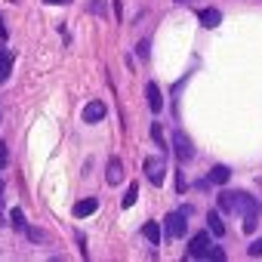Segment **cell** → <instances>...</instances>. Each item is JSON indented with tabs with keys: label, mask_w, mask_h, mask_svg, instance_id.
I'll return each mask as SVG.
<instances>
[{
	"label": "cell",
	"mask_w": 262,
	"mask_h": 262,
	"mask_svg": "<svg viewBox=\"0 0 262 262\" xmlns=\"http://www.w3.org/2000/svg\"><path fill=\"white\" fill-rule=\"evenodd\" d=\"M237 210H241V216H244V222H241L244 234H253V231H256V225H259V207H256V201H253L250 194H241Z\"/></svg>",
	"instance_id": "1"
},
{
	"label": "cell",
	"mask_w": 262,
	"mask_h": 262,
	"mask_svg": "<svg viewBox=\"0 0 262 262\" xmlns=\"http://www.w3.org/2000/svg\"><path fill=\"white\" fill-rule=\"evenodd\" d=\"M188 207L185 210H176V213H170L167 219H164V228H167V237L170 241H176V237H182L185 234V228H188Z\"/></svg>",
	"instance_id": "2"
},
{
	"label": "cell",
	"mask_w": 262,
	"mask_h": 262,
	"mask_svg": "<svg viewBox=\"0 0 262 262\" xmlns=\"http://www.w3.org/2000/svg\"><path fill=\"white\" fill-rule=\"evenodd\" d=\"M142 170H145V176H148V182H151V185H164V173H167L164 158H145Z\"/></svg>",
	"instance_id": "3"
},
{
	"label": "cell",
	"mask_w": 262,
	"mask_h": 262,
	"mask_svg": "<svg viewBox=\"0 0 262 262\" xmlns=\"http://www.w3.org/2000/svg\"><path fill=\"white\" fill-rule=\"evenodd\" d=\"M173 151H176L179 161H191L194 158V145H191V139L182 133V129H176V133H173Z\"/></svg>",
	"instance_id": "4"
},
{
	"label": "cell",
	"mask_w": 262,
	"mask_h": 262,
	"mask_svg": "<svg viewBox=\"0 0 262 262\" xmlns=\"http://www.w3.org/2000/svg\"><path fill=\"white\" fill-rule=\"evenodd\" d=\"M207 250H210V234L207 231H198L191 237V244H188V259H204Z\"/></svg>",
	"instance_id": "5"
},
{
	"label": "cell",
	"mask_w": 262,
	"mask_h": 262,
	"mask_svg": "<svg viewBox=\"0 0 262 262\" xmlns=\"http://www.w3.org/2000/svg\"><path fill=\"white\" fill-rule=\"evenodd\" d=\"M105 111H108V108H105V102H99V99H96V102H90V105L83 108V123H99V120L105 117Z\"/></svg>",
	"instance_id": "6"
},
{
	"label": "cell",
	"mask_w": 262,
	"mask_h": 262,
	"mask_svg": "<svg viewBox=\"0 0 262 262\" xmlns=\"http://www.w3.org/2000/svg\"><path fill=\"white\" fill-rule=\"evenodd\" d=\"M237 204H241V191H222L219 194V210L222 213H237Z\"/></svg>",
	"instance_id": "7"
},
{
	"label": "cell",
	"mask_w": 262,
	"mask_h": 262,
	"mask_svg": "<svg viewBox=\"0 0 262 262\" xmlns=\"http://www.w3.org/2000/svg\"><path fill=\"white\" fill-rule=\"evenodd\" d=\"M105 179H108V185H120V179H123V164H120L117 158L108 161V167H105Z\"/></svg>",
	"instance_id": "8"
},
{
	"label": "cell",
	"mask_w": 262,
	"mask_h": 262,
	"mask_svg": "<svg viewBox=\"0 0 262 262\" xmlns=\"http://www.w3.org/2000/svg\"><path fill=\"white\" fill-rule=\"evenodd\" d=\"M96 210H99V201H96V198H86V201H77V204H74V216H77V219L93 216Z\"/></svg>",
	"instance_id": "9"
},
{
	"label": "cell",
	"mask_w": 262,
	"mask_h": 262,
	"mask_svg": "<svg viewBox=\"0 0 262 262\" xmlns=\"http://www.w3.org/2000/svg\"><path fill=\"white\" fill-rule=\"evenodd\" d=\"M198 19H201V25H204V28H216V25L222 22V13L210 7V10H201V13H198Z\"/></svg>",
	"instance_id": "10"
},
{
	"label": "cell",
	"mask_w": 262,
	"mask_h": 262,
	"mask_svg": "<svg viewBox=\"0 0 262 262\" xmlns=\"http://www.w3.org/2000/svg\"><path fill=\"white\" fill-rule=\"evenodd\" d=\"M145 96H148V108L158 114V111L164 108V99H161V90H158V83H148V86H145Z\"/></svg>",
	"instance_id": "11"
},
{
	"label": "cell",
	"mask_w": 262,
	"mask_h": 262,
	"mask_svg": "<svg viewBox=\"0 0 262 262\" xmlns=\"http://www.w3.org/2000/svg\"><path fill=\"white\" fill-rule=\"evenodd\" d=\"M13 74V53L0 50V83H7V77Z\"/></svg>",
	"instance_id": "12"
},
{
	"label": "cell",
	"mask_w": 262,
	"mask_h": 262,
	"mask_svg": "<svg viewBox=\"0 0 262 262\" xmlns=\"http://www.w3.org/2000/svg\"><path fill=\"white\" fill-rule=\"evenodd\" d=\"M142 234L148 237V244H151V247H158V244H161V225H158V222H145Z\"/></svg>",
	"instance_id": "13"
},
{
	"label": "cell",
	"mask_w": 262,
	"mask_h": 262,
	"mask_svg": "<svg viewBox=\"0 0 262 262\" xmlns=\"http://www.w3.org/2000/svg\"><path fill=\"white\" fill-rule=\"evenodd\" d=\"M228 176H231V170H228V167H222V164L210 170V182H216V185H225V182H228Z\"/></svg>",
	"instance_id": "14"
},
{
	"label": "cell",
	"mask_w": 262,
	"mask_h": 262,
	"mask_svg": "<svg viewBox=\"0 0 262 262\" xmlns=\"http://www.w3.org/2000/svg\"><path fill=\"white\" fill-rule=\"evenodd\" d=\"M207 222H210V231H213V234H225V222L219 219V213H216V210H210V213H207Z\"/></svg>",
	"instance_id": "15"
},
{
	"label": "cell",
	"mask_w": 262,
	"mask_h": 262,
	"mask_svg": "<svg viewBox=\"0 0 262 262\" xmlns=\"http://www.w3.org/2000/svg\"><path fill=\"white\" fill-rule=\"evenodd\" d=\"M136 201H139V185L133 182V185L126 188V194H123V201H120V204H123V207H133Z\"/></svg>",
	"instance_id": "16"
},
{
	"label": "cell",
	"mask_w": 262,
	"mask_h": 262,
	"mask_svg": "<svg viewBox=\"0 0 262 262\" xmlns=\"http://www.w3.org/2000/svg\"><path fill=\"white\" fill-rule=\"evenodd\" d=\"M7 222H13V228L25 231V213H22V210H13V213L7 216Z\"/></svg>",
	"instance_id": "17"
},
{
	"label": "cell",
	"mask_w": 262,
	"mask_h": 262,
	"mask_svg": "<svg viewBox=\"0 0 262 262\" xmlns=\"http://www.w3.org/2000/svg\"><path fill=\"white\" fill-rule=\"evenodd\" d=\"M151 139L164 148V133H161V123H151Z\"/></svg>",
	"instance_id": "18"
},
{
	"label": "cell",
	"mask_w": 262,
	"mask_h": 262,
	"mask_svg": "<svg viewBox=\"0 0 262 262\" xmlns=\"http://www.w3.org/2000/svg\"><path fill=\"white\" fill-rule=\"evenodd\" d=\"M204 259H225V250H222V247H210Z\"/></svg>",
	"instance_id": "19"
},
{
	"label": "cell",
	"mask_w": 262,
	"mask_h": 262,
	"mask_svg": "<svg viewBox=\"0 0 262 262\" xmlns=\"http://www.w3.org/2000/svg\"><path fill=\"white\" fill-rule=\"evenodd\" d=\"M25 234H28L31 241H43V237H47V234H43L40 228H28V225H25Z\"/></svg>",
	"instance_id": "20"
},
{
	"label": "cell",
	"mask_w": 262,
	"mask_h": 262,
	"mask_svg": "<svg viewBox=\"0 0 262 262\" xmlns=\"http://www.w3.org/2000/svg\"><path fill=\"white\" fill-rule=\"evenodd\" d=\"M250 256H262V237L250 244Z\"/></svg>",
	"instance_id": "21"
},
{
	"label": "cell",
	"mask_w": 262,
	"mask_h": 262,
	"mask_svg": "<svg viewBox=\"0 0 262 262\" xmlns=\"http://www.w3.org/2000/svg\"><path fill=\"white\" fill-rule=\"evenodd\" d=\"M4 198H7V194L0 191V225H10V222H7V213H4Z\"/></svg>",
	"instance_id": "22"
},
{
	"label": "cell",
	"mask_w": 262,
	"mask_h": 262,
	"mask_svg": "<svg viewBox=\"0 0 262 262\" xmlns=\"http://www.w3.org/2000/svg\"><path fill=\"white\" fill-rule=\"evenodd\" d=\"M7 158H10L7 155V142H0V167H7Z\"/></svg>",
	"instance_id": "23"
},
{
	"label": "cell",
	"mask_w": 262,
	"mask_h": 262,
	"mask_svg": "<svg viewBox=\"0 0 262 262\" xmlns=\"http://www.w3.org/2000/svg\"><path fill=\"white\" fill-rule=\"evenodd\" d=\"M43 4H47V7H68L71 0H43Z\"/></svg>",
	"instance_id": "24"
},
{
	"label": "cell",
	"mask_w": 262,
	"mask_h": 262,
	"mask_svg": "<svg viewBox=\"0 0 262 262\" xmlns=\"http://www.w3.org/2000/svg\"><path fill=\"white\" fill-rule=\"evenodd\" d=\"M93 13H99V16L105 13V10H102V0H93Z\"/></svg>",
	"instance_id": "25"
},
{
	"label": "cell",
	"mask_w": 262,
	"mask_h": 262,
	"mask_svg": "<svg viewBox=\"0 0 262 262\" xmlns=\"http://www.w3.org/2000/svg\"><path fill=\"white\" fill-rule=\"evenodd\" d=\"M0 37H7V25H4V19H0Z\"/></svg>",
	"instance_id": "26"
}]
</instances>
